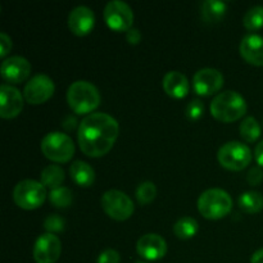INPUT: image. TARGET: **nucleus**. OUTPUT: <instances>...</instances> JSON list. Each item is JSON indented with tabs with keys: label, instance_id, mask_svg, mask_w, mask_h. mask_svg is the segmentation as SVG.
Listing matches in <instances>:
<instances>
[{
	"label": "nucleus",
	"instance_id": "obj_34",
	"mask_svg": "<svg viewBox=\"0 0 263 263\" xmlns=\"http://www.w3.org/2000/svg\"><path fill=\"white\" fill-rule=\"evenodd\" d=\"M62 123H63V127L67 131H72L77 126V120L74 117H72V116H67V117H64Z\"/></svg>",
	"mask_w": 263,
	"mask_h": 263
},
{
	"label": "nucleus",
	"instance_id": "obj_11",
	"mask_svg": "<svg viewBox=\"0 0 263 263\" xmlns=\"http://www.w3.org/2000/svg\"><path fill=\"white\" fill-rule=\"evenodd\" d=\"M223 86V76L218 69L202 68L193 77V89L200 97H211Z\"/></svg>",
	"mask_w": 263,
	"mask_h": 263
},
{
	"label": "nucleus",
	"instance_id": "obj_6",
	"mask_svg": "<svg viewBox=\"0 0 263 263\" xmlns=\"http://www.w3.org/2000/svg\"><path fill=\"white\" fill-rule=\"evenodd\" d=\"M46 187L36 180H23L15 185L13 199L15 204L26 211L41 207L46 199Z\"/></svg>",
	"mask_w": 263,
	"mask_h": 263
},
{
	"label": "nucleus",
	"instance_id": "obj_28",
	"mask_svg": "<svg viewBox=\"0 0 263 263\" xmlns=\"http://www.w3.org/2000/svg\"><path fill=\"white\" fill-rule=\"evenodd\" d=\"M64 226H66V221L59 215H49L44 221V229L49 234L61 233L64 230Z\"/></svg>",
	"mask_w": 263,
	"mask_h": 263
},
{
	"label": "nucleus",
	"instance_id": "obj_33",
	"mask_svg": "<svg viewBox=\"0 0 263 263\" xmlns=\"http://www.w3.org/2000/svg\"><path fill=\"white\" fill-rule=\"evenodd\" d=\"M126 39H127L128 44H131V45H136V44L140 43L141 40L140 31H139L138 28H131V30H128L127 33H126Z\"/></svg>",
	"mask_w": 263,
	"mask_h": 263
},
{
	"label": "nucleus",
	"instance_id": "obj_18",
	"mask_svg": "<svg viewBox=\"0 0 263 263\" xmlns=\"http://www.w3.org/2000/svg\"><path fill=\"white\" fill-rule=\"evenodd\" d=\"M164 92L174 99H182L189 94V81L184 73L179 71H170L164 74L162 82Z\"/></svg>",
	"mask_w": 263,
	"mask_h": 263
},
{
	"label": "nucleus",
	"instance_id": "obj_16",
	"mask_svg": "<svg viewBox=\"0 0 263 263\" xmlns=\"http://www.w3.org/2000/svg\"><path fill=\"white\" fill-rule=\"evenodd\" d=\"M95 26V15L90 8L80 5L71 10L68 15V27L76 36H86Z\"/></svg>",
	"mask_w": 263,
	"mask_h": 263
},
{
	"label": "nucleus",
	"instance_id": "obj_37",
	"mask_svg": "<svg viewBox=\"0 0 263 263\" xmlns=\"http://www.w3.org/2000/svg\"><path fill=\"white\" fill-rule=\"evenodd\" d=\"M136 263H146V262H136Z\"/></svg>",
	"mask_w": 263,
	"mask_h": 263
},
{
	"label": "nucleus",
	"instance_id": "obj_30",
	"mask_svg": "<svg viewBox=\"0 0 263 263\" xmlns=\"http://www.w3.org/2000/svg\"><path fill=\"white\" fill-rule=\"evenodd\" d=\"M121 256L117 251L115 249H107V251L102 252L100 256L98 257L97 263H120Z\"/></svg>",
	"mask_w": 263,
	"mask_h": 263
},
{
	"label": "nucleus",
	"instance_id": "obj_1",
	"mask_svg": "<svg viewBox=\"0 0 263 263\" xmlns=\"http://www.w3.org/2000/svg\"><path fill=\"white\" fill-rule=\"evenodd\" d=\"M120 134L116 118L103 112L91 113L80 122L77 140L82 153L91 158H99L109 153Z\"/></svg>",
	"mask_w": 263,
	"mask_h": 263
},
{
	"label": "nucleus",
	"instance_id": "obj_7",
	"mask_svg": "<svg viewBox=\"0 0 263 263\" xmlns=\"http://www.w3.org/2000/svg\"><path fill=\"white\" fill-rule=\"evenodd\" d=\"M217 159L229 171H241L251 163L252 152L249 146L240 141H229L220 148Z\"/></svg>",
	"mask_w": 263,
	"mask_h": 263
},
{
	"label": "nucleus",
	"instance_id": "obj_27",
	"mask_svg": "<svg viewBox=\"0 0 263 263\" xmlns=\"http://www.w3.org/2000/svg\"><path fill=\"white\" fill-rule=\"evenodd\" d=\"M157 197V187L153 182L144 181L136 187V199L139 204L148 205L156 199Z\"/></svg>",
	"mask_w": 263,
	"mask_h": 263
},
{
	"label": "nucleus",
	"instance_id": "obj_26",
	"mask_svg": "<svg viewBox=\"0 0 263 263\" xmlns=\"http://www.w3.org/2000/svg\"><path fill=\"white\" fill-rule=\"evenodd\" d=\"M243 25L247 30L257 31L263 27V7L256 5L252 7L248 12L244 14Z\"/></svg>",
	"mask_w": 263,
	"mask_h": 263
},
{
	"label": "nucleus",
	"instance_id": "obj_13",
	"mask_svg": "<svg viewBox=\"0 0 263 263\" xmlns=\"http://www.w3.org/2000/svg\"><path fill=\"white\" fill-rule=\"evenodd\" d=\"M23 109V97L20 90L12 85L3 84L0 86V116L4 120L17 117Z\"/></svg>",
	"mask_w": 263,
	"mask_h": 263
},
{
	"label": "nucleus",
	"instance_id": "obj_22",
	"mask_svg": "<svg viewBox=\"0 0 263 263\" xmlns=\"http://www.w3.org/2000/svg\"><path fill=\"white\" fill-rule=\"evenodd\" d=\"M228 10V5L217 0H207L202 4V17L207 22H218L222 20Z\"/></svg>",
	"mask_w": 263,
	"mask_h": 263
},
{
	"label": "nucleus",
	"instance_id": "obj_2",
	"mask_svg": "<svg viewBox=\"0 0 263 263\" xmlns=\"http://www.w3.org/2000/svg\"><path fill=\"white\" fill-rule=\"evenodd\" d=\"M211 115L223 123H231L240 120L247 113V102L239 92L228 90L216 95L211 103Z\"/></svg>",
	"mask_w": 263,
	"mask_h": 263
},
{
	"label": "nucleus",
	"instance_id": "obj_15",
	"mask_svg": "<svg viewBox=\"0 0 263 263\" xmlns=\"http://www.w3.org/2000/svg\"><path fill=\"white\" fill-rule=\"evenodd\" d=\"M139 256L148 261H158L167 253V243L158 234H145L136 243Z\"/></svg>",
	"mask_w": 263,
	"mask_h": 263
},
{
	"label": "nucleus",
	"instance_id": "obj_21",
	"mask_svg": "<svg viewBox=\"0 0 263 263\" xmlns=\"http://www.w3.org/2000/svg\"><path fill=\"white\" fill-rule=\"evenodd\" d=\"M238 204L243 212L258 213L263 210V195L259 192H246L239 197Z\"/></svg>",
	"mask_w": 263,
	"mask_h": 263
},
{
	"label": "nucleus",
	"instance_id": "obj_8",
	"mask_svg": "<svg viewBox=\"0 0 263 263\" xmlns=\"http://www.w3.org/2000/svg\"><path fill=\"white\" fill-rule=\"evenodd\" d=\"M102 208L110 218L116 221H126L133 216L135 207L131 198L121 190H108L103 194Z\"/></svg>",
	"mask_w": 263,
	"mask_h": 263
},
{
	"label": "nucleus",
	"instance_id": "obj_17",
	"mask_svg": "<svg viewBox=\"0 0 263 263\" xmlns=\"http://www.w3.org/2000/svg\"><path fill=\"white\" fill-rule=\"evenodd\" d=\"M240 54L246 62L253 66H263V37L252 35L243 37L240 43Z\"/></svg>",
	"mask_w": 263,
	"mask_h": 263
},
{
	"label": "nucleus",
	"instance_id": "obj_14",
	"mask_svg": "<svg viewBox=\"0 0 263 263\" xmlns=\"http://www.w3.org/2000/svg\"><path fill=\"white\" fill-rule=\"evenodd\" d=\"M2 77L9 84H21L31 74V64L26 58L20 55L4 59L0 69Z\"/></svg>",
	"mask_w": 263,
	"mask_h": 263
},
{
	"label": "nucleus",
	"instance_id": "obj_24",
	"mask_svg": "<svg viewBox=\"0 0 263 263\" xmlns=\"http://www.w3.org/2000/svg\"><path fill=\"white\" fill-rule=\"evenodd\" d=\"M240 136L247 143H254L261 136V126L254 117L244 118L240 123Z\"/></svg>",
	"mask_w": 263,
	"mask_h": 263
},
{
	"label": "nucleus",
	"instance_id": "obj_12",
	"mask_svg": "<svg viewBox=\"0 0 263 263\" xmlns=\"http://www.w3.org/2000/svg\"><path fill=\"white\" fill-rule=\"evenodd\" d=\"M62 253V243L54 234H43L33 246V259L36 263H55Z\"/></svg>",
	"mask_w": 263,
	"mask_h": 263
},
{
	"label": "nucleus",
	"instance_id": "obj_9",
	"mask_svg": "<svg viewBox=\"0 0 263 263\" xmlns=\"http://www.w3.org/2000/svg\"><path fill=\"white\" fill-rule=\"evenodd\" d=\"M104 20L110 30L116 32L131 30L134 22V12L130 5L121 0H112L104 8Z\"/></svg>",
	"mask_w": 263,
	"mask_h": 263
},
{
	"label": "nucleus",
	"instance_id": "obj_31",
	"mask_svg": "<svg viewBox=\"0 0 263 263\" xmlns=\"http://www.w3.org/2000/svg\"><path fill=\"white\" fill-rule=\"evenodd\" d=\"M263 180V171L259 167H253L249 170L248 175H247V181L249 182L251 186H257L262 182Z\"/></svg>",
	"mask_w": 263,
	"mask_h": 263
},
{
	"label": "nucleus",
	"instance_id": "obj_23",
	"mask_svg": "<svg viewBox=\"0 0 263 263\" xmlns=\"http://www.w3.org/2000/svg\"><path fill=\"white\" fill-rule=\"evenodd\" d=\"M175 235L179 239H192L198 233V221L193 217H182L175 223Z\"/></svg>",
	"mask_w": 263,
	"mask_h": 263
},
{
	"label": "nucleus",
	"instance_id": "obj_10",
	"mask_svg": "<svg viewBox=\"0 0 263 263\" xmlns=\"http://www.w3.org/2000/svg\"><path fill=\"white\" fill-rule=\"evenodd\" d=\"M55 91L53 80L46 74H36L26 84L23 89V98L32 105L43 104L53 97Z\"/></svg>",
	"mask_w": 263,
	"mask_h": 263
},
{
	"label": "nucleus",
	"instance_id": "obj_35",
	"mask_svg": "<svg viewBox=\"0 0 263 263\" xmlns=\"http://www.w3.org/2000/svg\"><path fill=\"white\" fill-rule=\"evenodd\" d=\"M254 157H256L257 163H258L261 167H263V140L256 146V151H254Z\"/></svg>",
	"mask_w": 263,
	"mask_h": 263
},
{
	"label": "nucleus",
	"instance_id": "obj_4",
	"mask_svg": "<svg viewBox=\"0 0 263 263\" xmlns=\"http://www.w3.org/2000/svg\"><path fill=\"white\" fill-rule=\"evenodd\" d=\"M200 215L208 220H220L233 210V198L222 189H208L198 199Z\"/></svg>",
	"mask_w": 263,
	"mask_h": 263
},
{
	"label": "nucleus",
	"instance_id": "obj_36",
	"mask_svg": "<svg viewBox=\"0 0 263 263\" xmlns=\"http://www.w3.org/2000/svg\"><path fill=\"white\" fill-rule=\"evenodd\" d=\"M251 263H263V248L254 252L251 258Z\"/></svg>",
	"mask_w": 263,
	"mask_h": 263
},
{
	"label": "nucleus",
	"instance_id": "obj_32",
	"mask_svg": "<svg viewBox=\"0 0 263 263\" xmlns=\"http://www.w3.org/2000/svg\"><path fill=\"white\" fill-rule=\"evenodd\" d=\"M12 49V39L5 32L0 33V57L4 58Z\"/></svg>",
	"mask_w": 263,
	"mask_h": 263
},
{
	"label": "nucleus",
	"instance_id": "obj_20",
	"mask_svg": "<svg viewBox=\"0 0 263 263\" xmlns=\"http://www.w3.org/2000/svg\"><path fill=\"white\" fill-rule=\"evenodd\" d=\"M41 184L45 187H49L50 190L58 189L62 186L64 182V171L61 166L58 164H50V166L45 167L41 172Z\"/></svg>",
	"mask_w": 263,
	"mask_h": 263
},
{
	"label": "nucleus",
	"instance_id": "obj_25",
	"mask_svg": "<svg viewBox=\"0 0 263 263\" xmlns=\"http://www.w3.org/2000/svg\"><path fill=\"white\" fill-rule=\"evenodd\" d=\"M49 202L57 208H67L71 205L72 200H73V194L71 190L66 186H61L58 189L50 190L48 194Z\"/></svg>",
	"mask_w": 263,
	"mask_h": 263
},
{
	"label": "nucleus",
	"instance_id": "obj_19",
	"mask_svg": "<svg viewBox=\"0 0 263 263\" xmlns=\"http://www.w3.org/2000/svg\"><path fill=\"white\" fill-rule=\"evenodd\" d=\"M69 176L76 185L81 187H90L95 181V171L89 163L76 161L69 167Z\"/></svg>",
	"mask_w": 263,
	"mask_h": 263
},
{
	"label": "nucleus",
	"instance_id": "obj_29",
	"mask_svg": "<svg viewBox=\"0 0 263 263\" xmlns=\"http://www.w3.org/2000/svg\"><path fill=\"white\" fill-rule=\"evenodd\" d=\"M203 112H204V104L200 99H194L187 104L186 109H185V116L187 120L197 121L202 117Z\"/></svg>",
	"mask_w": 263,
	"mask_h": 263
},
{
	"label": "nucleus",
	"instance_id": "obj_3",
	"mask_svg": "<svg viewBox=\"0 0 263 263\" xmlns=\"http://www.w3.org/2000/svg\"><path fill=\"white\" fill-rule=\"evenodd\" d=\"M67 103L76 115H91L100 104V92L91 82L80 81L73 82L67 90Z\"/></svg>",
	"mask_w": 263,
	"mask_h": 263
},
{
	"label": "nucleus",
	"instance_id": "obj_5",
	"mask_svg": "<svg viewBox=\"0 0 263 263\" xmlns=\"http://www.w3.org/2000/svg\"><path fill=\"white\" fill-rule=\"evenodd\" d=\"M41 152L49 161L55 163H67L74 154L73 140L67 134L54 131L43 139Z\"/></svg>",
	"mask_w": 263,
	"mask_h": 263
}]
</instances>
